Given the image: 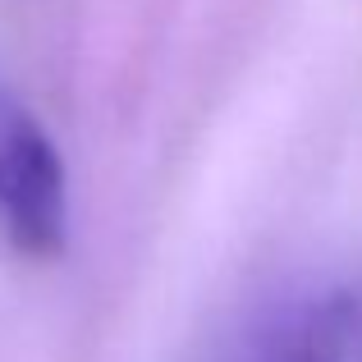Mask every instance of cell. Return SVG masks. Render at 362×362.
<instances>
[{
  "label": "cell",
  "mask_w": 362,
  "mask_h": 362,
  "mask_svg": "<svg viewBox=\"0 0 362 362\" xmlns=\"http://www.w3.org/2000/svg\"><path fill=\"white\" fill-rule=\"evenodd\" d=\"M216 362H362V266L275 293L234 330Z\"/></svg>",
  "instance_id": "obj_1"
},
{
  "label": "cell",
  "mask_w": 362,
  "mask_h": 362,
  "mask_svg": "<svg viewBox=\"0 0 362 362\" xmlns=\"http://www.w3.org/2000/svg\"><path fill=\"white\" fill-rule=\"evenodd\" d=\"M0 243L23 262L69 247V170L46 124L0 83Z\"/></svg>",
  "instance_id": "obj_2"
}]
</instances>
